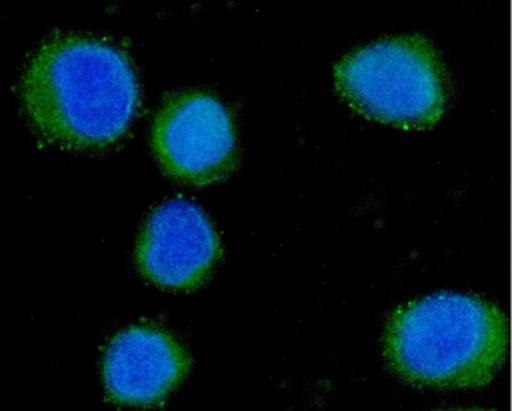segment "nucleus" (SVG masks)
Segmentation results:
<instances>
[{
    "instance_id": "nucleus-1",
    "label": "nucleus",
    "mask_w": 512,
    "mask_h": 411,
    "mask_svg": "<svg viewBox=\"0 0 512 411\" xmlns=\"http://www.w3.org/2000/svg\"><path fill=\"white\" fill-rule=\"evenodd\" d=\"M17 94L37 139L75 153L119 144L142 101L129 53L116 41L85 33L41 40L22 65Z\"/></svg>"
},
{
    "instance_id": "nucleus-2",
    "label": "nucleus",
    "mask_w": 512,
    "mask_h": 411,
    "mask_svg": "<svg viewBox=\"0 0 512 411\" xmlns=\"http://www.w3.org/2000/svg\"><path fill=\"white\" fill-rule=\"evenodd\" d=\"M385 362L406 384L476 390L491 384L510 350L507 315L474 294H429L398 308L382 338Z\"/></svg>"
},
{
    "instance_id": "nucleus-3",
    "label": "nucleus",
    "mask_w": 512,
    "mask_h": 411,
    "mask_svg": "<svg viewBox=\"0 0 512 411\" xmlns=\"http://www.w3.org/2000/svg\"><path fill=\"white\" fill-rule=\"evenodd\" d=\"M334 84L359 115L400 129H428L447 112L448 79L434 44L419 34L357 47L334 68Z\"/></svg>"
},
{
    "instance_id": "nucleus-4",
    "label": "nucleus",
    "mask_w": 512,
    "mask_h": 411,
    "mask_svg": "<svg viewBox=\"0 0 512 411\" xmlns=\"http://www.w3.org/2000/svg\"><path fill=\"white\" fill-rule=\"evenodd\" d=\"M150 142L164 175L180 185H216L235 172L239 160L232 113L207 91L170 94L154 116Z\"/></svg>"
},
{
    "instance_id": "nucleus-5",
    "label": "nucleus",
    "mask_w": 512,
    "mask_h": 411,
    "mask_svg": "<svg viewBox=\"0 0 512 411\" xmlns=\"http://www.w3.org/2000/svg\"><path fill=\"white\" fill-rule=\"evenodd\" d=\"M223 255L210 217L186 199L154 208L142 224L135 262L145 281L167 292H192L213 274Z\"/></svg>"
},
{
    "instance_id": "nucleus-6",
    "label": "nucleus",
    "mask_w": 512,
    "mask_h": 411,
    "mask_svg": "<svg viewBox=\"0 0 512 411\" xmlns=\"http://www.w3.org/2000/svg\"><path fill=\"white\" fill-rule=\"evenodd\" d=\"M191 359L178 338L151 322L113 335L101 362L107 400L119 407H161L188 376Z\"/></svg>"
}]
</instances>
